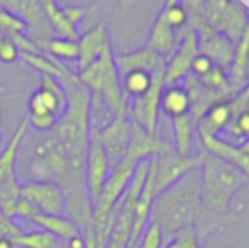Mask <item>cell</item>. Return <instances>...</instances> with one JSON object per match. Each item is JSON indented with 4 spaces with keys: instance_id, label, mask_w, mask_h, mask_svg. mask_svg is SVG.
<instances>
[{
    "instance_id": "23",
    "label": "cell",
    "mask_w": 249,
    "mask_h": 248,
    "mask_svg": "<svg viewBox=\"0 0 249 248\" xmlns=\"http://www.w3.org/2000/svg\"><path fill=\"white\" fill-rule=\"evenodd\" d=\"M172 123V133H174V148L175 151L182 155V156H190L191 155V148H193V139H194V132H196V123L191 118L190 114L177 117L171 120Z\"/></svg>"
},
{
    "instance_id": "13",
    "label": "cell",
    "mask_w": 249,
    "mask_h": 248,
    "mask_svg": "<svg viewBox=\"0 0 249 248\" xmlns=\"http://www.w3.org/2000/svg\"><path fill=\"white\" fill-rule=\"evenodd\" d=\"M201 149L216 156L222 161H226L236 168L249 174V140L242 145H236L231 140H223L219 136H198Z\"/></svg>"
},
{
    "instance_id": "39",
    "label": "cell",
    "mask_w": 249,
    "mask_h": 248,
    "mask_svg": "<svg viewBox=\"0 0 249 248\" xmlns=\"http://www.w3.org/2000/svg\"><path fill=\"white\" fill-rule=\"evenodd\" d=\"M64 244L67 248H85V238H83V235H77Z\"/></svg>"
},
{
    "instance_id": "18",
    "label": "cell",
    "mask_w": 249,
    "mask_h": 248,
    "mask_svg": "<svg viewBox=\"0 0 249 248\" xmlns=\"http://www.w3.org/2000/svg\"><path fill=\"white\" fill-rule=\"evenodd\" d=\"M160 136L147 133L143 127L136 123H131V133H130V143L124 158H128L133 162H139L142 159H149L152 155L156 153Z\"/></svg>"
},
{
    "instance_id": "15",
    "label": "cell",
    "mask_w": 249,
    "mask_h": 248,
    "mask_svg": "<svg viewBox=\"0 0 249 248\" xmlns=\"http://www.w3.org/2000/svg\"><path fill=\"white\" fill-rule=\"evenodd\" d=\"M155 196H156V193H155V167H153V162L150 159V167H149V172H147L144 186H143L142 193H140L137 203L134 206L128 248L137 243L139 237L142 235L143 229L146 228L147 222L150 221V212H152V206L155 202Z\"/></svg>"
},
{
    "instance_id": "40",
    "label": "cell",
    "mask_w": 249,
    "mask_h": 248,
    "mask_svg": "<svg viewBox=\"0 0 249 248\" xmlns=\"http://www.w3.org/2000/svg\"><path fill=\"white\" fill-rule=\"evenodd\" d=\"M125 10H128L130 7H133L136 3H139V1H142V0H117Z\"/></svg>"
},
{
    "instance_id": "37",
    "label": "cell",
    "mask_w": 249,
    "mask_h": 248,
    "mask_svg": "<svg viewBox=\"0 0 249 248\" xmlns=\"http://www.w3.org/2000/svg\"><path fill=\"white\" fill-rule=\"evenodd\" d=\"M83 238H85V248H99V243H98V237L95 234L93 227H88L83 231Z\"/></svg>"
},
{
    "instance_id": "19",
    "label": "cell",
    "mask_w": 249,
    "mask_h": 248,
    "mask_svg": "<svg viewBox=\"0 0 249 248\" xmlns=\"http://www.w3.org/2000/svg\"><path fill=\"white\" fill-rule=\"evenodd\" d=\"M28 129H29V121H28V117H25L16 127V130L13 132L4 149L0 152V183L6 180L7 177L16 174L19 149L25 137L28 136Z\"/></svg>"
},
{
    "instance_id": "8",
    "label": "cell",
    "mask_w": 249,
    "mask_h": 248,
    "mask_svg": "<svg viewBox=\"0 0 249 248\" xmlns=\"http://www.w3.org/2000/svg\"><path fill=\"white\" fill-rule=\"evenodd\" d=\"M178 47L175 53L166 60L165 66V85L179 83L190 75L191 61L198 54V42L196 29L188 25L178 32Z\"/></svg>"
},
{
    "instance_id": "33",
    "label": "cell",
    "mask_w": 249,
    "mask_h": 248,
    "mask_svg": "<svg viewBox=\"0 0 249 248\" xmlns=\"http://www.w3.org/2000/svg\"><path fill=\"white\" fill-rule=\"evenodd\" d=\"M28 121H29V127H32L38 133H48L58 123V117L47 113L39 115H28Z\"/></svg>"
},
{
    "instance_id": "2",
    "label": "cell",
    "mask_w": 249,
    "mask_h": 248,
    "mask_svg": "<svg viewBox=\"0 0 249 248\" xmlns=\"http://www.w3.org/2000/svg\"><path fill=\"white\" fill-rule=\"evenodd\" d=\"M248 183V172L204 152L200 167V197L204 209L226 215L233 196Z\"/></svg>"
},
{
    "instance_id": "11",
    "label": "cell",
    "mask_w": 249,
    "mask_h": 248,
    "mask_svg": "<svg viewBox=\"0 0 249 248\" xmlns=\"http://www.w3.org/2000/svg\"><path fill=\"white\" fill-rule=\"evenodd\" d=\"M198 53L209 57L214 66L228 69L235 53V42H232L222 32L210 28L209 25H200L196 28Z\"/></svg>"
},
{
    "instance_id": "35",
    "label": "cell",
    "mask_w": 249,
    "mask_h": 248,
    "mask_svg": "<svg viewBox=\"0 0 249 248\" xmlns=\"http://www.w3.org/2000/svg\"><path fill=\"white\" fill-rule=\"evenodd\" d=\"M19 50L15 45V42L10 39V37L7 35V38L4 39V42L0 47V63L3 64H13L19 60Z\"/></svg>"
},
{
    "instance_id": "4",
    "label": "cell",
    "mask_w": 249,
    "mask_h": 248,
    "mask_svg": "<svg viewBox=\"0 0 249 248\" xmlns=\"http://www.w3.org/2000/svg\"><path fill=\"white\" fill-rule=\"evenodd\" d=\"M203 155L204 152L201 149L196 156H182L175 151L172 142L160 139L156 153L150 156L155 167V193L159 194L188 172L198 170L203 162Z\"/></svg>"
},
{
    "instance_id": "26",
    "label": "cell",
    "mask_w": 249,
    "mask_h": 248,
    "mask_svg": "<svg viewBox=\"0 0 249 248\" xmlns=\"http://www.w3.org/2000/svg\"><path fill=\"white\" fill-rule=\"evenodd\" d=\"M22 199L20 194V183L18 175L13 174L0 183V210L10 219H13L15 209ZM15 221V219H13Z\"/></svg>"
},
{
    "instance_id": "31",
    "label": "cell",
    "mask_w": 249,
    "mask_h": 248,
    "mask_svg": "<svg viewBox=\"0 0 249 248\" xmlns=\"http://www.w3.org/2000/svg\"><path fill=\"white\" fill-rule=\"evenodd\" d=\"M0 31L9 35L15 32H26V26L16 13L0 7Z\"/></svg>"
},
{
    "instance_id": "12",
    "label": "cell",
    "mask_w": 249,
    "mask_h": 248,
    "mask_svg": "<svg viewBox=\"0 0 249 248\" xmlns=\"http://www.w3.org/2000/svg\"><path fill=\"white\" fill-rule=\"evenodd\" d=\"M109 42H111V35H109L107 20L98 22L89 31L82 34L77 38L79 57H77V61L74 63L76 64L74 72L79 73L83 69H86L89 64L96 61L102 56L104 50L107 48Z\"/></svg>"
},
{
    "instance_id": "10",
    "label": "cell",
    "mask_w": 249,
    "mask_h": 248,
    "mask_svg": "<svg viewBox=\"0 0 249 248\" xmlns=\"http://www.w3.org/2000/svg\"><path fill=\"white\" fill-rule=\"evenodd\" d=\"M20 194L39 213L64 215L66 202L61 189L53 181H26L20 184Z\"/></svg>"
},
{
    "instance_id": "30",
    "label": "cell",
    "mask_w": 249,
    "mask_h": 248,
    "mask_svg": "<svg viewBox=\"0 0 249 248\" xmlns=\"http://www.w3.org/2000/svg\"><path fill=\"white\" fill-rule=\"evenodd\" d=\"M165 248H200V240L194 227L179 229L172 237V240L166 243Z\"/></svg>"
},
{
    "instance_id": "24",
    "label": "cell",
    "mask_w": 249,
    "mask_h": 248,
    "mask_svg": "<svg viewBox=\"0 0 249 248\" xmlns=\"http://www.w3.org/2000/svg\"><path fill=\"white\" fill-rule=\"evenodd\" d=\"M41 51L61 63L77 61L79 57V44L77 39H69L61 37H51L42 47Z\"/></svg>"
},
{
    "instance_id": "6",
    "label": "cell",
    "mask_w": 249,
    "mask_h": 248,
    "mask_svg": "<svg viewBox=\"0 0 249 248\" xmlns=\"http://www.w3.org/2000/svg\"><path fill=\"white\" fill-rule=\"evenodd\" d=\"M108 174H109V162L99 137V130L96 127H90L89 142L85 156V183L90 199V205L95 203Z\"/></svg>"
},
{
    "instance_id": "29",
    "label": "cell",
    "mask_w": 249,
    "mask_h": 248,
    "mask_svg": "<svg viewBox=\"0 0 249 248\" xmlns=\"http://www.w3.org/2000/svg\"><path fill=\"white\" fill-rule=\"evenodd\" d=\"M163 244L165 238L160 227L155 221H149L134 246L137 248H163Z\"/></svg>"
},
{
    "instance_id": "9",
    "label": "cell",
    "mask_w": 249,
    "mask_h": 248,
    "mask_svg": "<svg viewBox=\"0 0 249 248\" xmlns=\"http://www.w3.org/2000/svg\"><path fill=\"white\" fill-rule=\"evenodd\" d=\"M131 133V121L127 113H117L101 130L99 137L107 152L109 170L117 167L125 156Z\"/></svg>"
},
{
    "instance_id": "7",
    "label": "cell",
    "mask_w": 249,
    "mask_h": 248,
    "mask_svg": "<svg viewBox=\"0 0 249 248\" xmlns=\"http://www.w3.org/2000/svg\"><path fill=\"white\" fill-rule=\"evenodd\" d=\"M67 108V96L61 82L50 75H41L39 86L28 98V115L54 114L61 117Z\"/></svg>"
},
{
    "instance_id": "38",
    "label": "cell",
    "mask_w": 249,
    "mask_h": 248,
    "mask_svg": "<svg viewBox=\"0 0 249 248\" xmlns=\"http://www.w3.org/2000/svg\"><path fill=\"white\" fill-rule=\"evenodd\" d=\"M25 0H0V7L6 9V10H10L13 13H19V9L20 6L23 4Z\"/></svg>"
},
{
    "instance_id": "41",
    "label": "cell",
    "mask_w": 249,
    "mask_h": 248,
    "mask_svg": "<svg viewBox=\"0 0 249 248\" xmlns=\"http://www.w3.org/2000/svg\"><path fill=\"white\" fill-rule=\"evenodd\" d=\"M0 248H15V246L9 238H0Z\"/></svg>"
},
{
    "instance_id": "17",
    "label": "cell",
    "mask_w": 249,
    "mask_h": 248,
    "mask_svg": "<svg viewBox=\"0 0 249 248\" xmlns=\"http://www.w3.org/2000/svg\"><path fill=\"white\" fill-rule=\"evenodd\" d=\"M232 118L229 102L222 99L209 107L203 118L196 124L198 136H219L228 127Z\"/></svg>"
},
{
    "instance_id": "16",
    "label": "cell",
    "mask_w": 249,
    "mask_h": 248,
    "mask_svg": "<svg viewBox=\"0 0 249 248\" xmlns=\"http://www.w3.org/2000/svg\"><path fill=\"white\" fill-rule=\"evenodd\" d=\"M226 76L236 94L248 88V31L235 44L233 58L226 69Z\"/></svg>"
},
{
    "instance_id": "27",
    "label": "cell",
    "mask_w": 249,
    "mask_h": 248,
    "mask_svg": "<svg viewBox=\"0 0 249 248\" xmlns=\"http://www.w3.org/2000/svg\"><path fill=\"white\" fill-rule=\"evenodd\" d=\"M15 247L19 248H55L61 241H58L54 235L38 229L31 232H22L20 235L10 240Z\"/></svg>"
},
{
    "instance_id": "5",
    "label": "cell",
    "mask_w": 249,
    "mask_h": 248,
    "mask_svg": "<svg viewBox=\"0 0 249 248\" xmlns=\"http://www.w3.org/2000/svg\"><path fill=\"white\" fill-rule=\"evenodd\" d=\"M165 67L158 69L153 73V83L150 89L139 96L128 99L127 104V117L131 123L139 124L150 134H158L159 124V99L165 88Z\"/></svg>"
},
{
    "instance_id": "14",
    "label": "cell",
    "mask_w": 249,
    "mask_h": 248,
    "mask_svg": "<svg viewBox=\"0 0 249 248\" xmlns=\"http://www.w3.org/2000/svg\"><path fill=\"white\" fill-rule=\"evenodd\" d=\"M114 61L120 77L131 70H144L153 75L158 69L166 66V60L146 45L133 51L114 54Z\"/></svg>"
},
{
    "instance_id": "42",
    "label": "cell",
    "mask_w": 249,
    "mask_h": 248,
    "mask_svg": "<svg viewBox=\"0 0 249 248\" xmlns=\"http://www.w3.org/2000/svg\"><path fill=\"white\" fill-rule=\"evenodd\" d=\"M7 38V34H4V32H1L0 31V47H1V44L4 42V39Z\"/></svg>"
},
{
    "instance_id": "44",
    "label": "cell",
    "mask_w": 249,
    "mask_h": 248,
    "mask_svg": "<svg viewBox=\"0 0 249 248\" xmlns=\"http://www.w3.org/2000/svg\"><path fill=\"white\" fill-rule=\"evenodd\" d=\"M55 248H67V247H66V244H64V243H60V244H58Z\"/></svg>"
},
{
    "instance_id": "32",
    "label": "cell",
    "mask_w": 249,
    "mask_h": 248,
    "mask_svg": "<svg viewBox=\"0 0 249 248\" xmlns=\"http://www.w3.org/2000/svg\"><path fill=\"white\" fill-rule=\"evenodd\" d=\"M63 9V13L67 19V22L77 28L79 29V25L90 15L96 10V6H89V7H85V6H61Z\"/></svg>"
},
{
    "instance_id": "20",
    "label": "cell",
    "mask_w": 249,
    "mask_h": 248,
    "mask_svg": "<svg viewBox=\"0 0 249 248\" xmlns=\"http://www.w3.org/2000/svg\"><path fill=\"white\" fill-rule=\"evenodd\" d=\"M178 32L169 28L160 18H155L153 25L150 28L146 47L158 53L160 57L168 60L178 47Z\"/></svg>"
},
{
    "instance_id": "28",
    "label": "cell",
    "mask_w": 249,
    "mask_h": 248,
    "mask_svg": "<svg viewBox=\"0 0 249 248\" xmlns=\"http://www.w3.org/2000/svg\"><path fill=\"white\" fill-rule=\"evenodd\" d=\"M156 16L160 18L169 28H172L177 32H179L188 25V15L181 4H175L169 7L162 6L159 12L156 13Z\"/></svg>"
},
{
    "instance_id": "21",
    "label": "cell",
    "mask_w": 249,
    "mask_h": 248,
    "mask_svg": "<svg viewBox=\"0 0 249 248\" xmlns=\"http://www.w3.org/2000/svg\"><path fill=\"white\" fill-rule=\"evenodd\" d=\"M31 222L39 227V229L54 235L58 241L67 243L69 240L83 235L80 228L67 216L64 215H45V213H36Z\"/></svg>"
},
{
    "instance_id": "22",
    "label": "cell",
    "mask_w": 249,
    "mask_h": 248,
    "mask_svg": "<svg viewBox=\"0 0 249 248\" xmlns=\"http://www.w3.org/2000/svg\"><path fill=\"white\" fill-rule=\"evenodd\" d=\"M159 111L171 120L190 114V98L185 88L179 83L165 85L159 99Z\"/></svg>"
},
{
    "instance_id": "25",
    "label": "cell",
    "mask_w": 249,
    "mask_h": 248,
    "mask_svg": "<svg viewBox=\"0 0 249 248\" xmlns=\"http://www.w3.org/2000/svg\"><path fill=\"white\" fill-rule=\"evenodd\" d=\"M152 83L153 75L144 70H131L121 76V88L128 99L144 95L150 89Z\"/></svg>"
},
{
    "instance_id": "1",
    "label": "cell",
    "mask_w": 249,
    "mask_h": 248,
    "mask_svg": "<svg viewBox=\"0 0 249 248\" xmlns=\"http://www.w3.org/2000/svg\"><path fill=\"white\" fill-rule=\"evenodd\" d=\"M203 212L198 168L155 196L150 221H155L160 227L166 244L179 229L194 227Z\"/></svg>"
},
{
    "instance_id": "46",
    "label": "cell",
    "mask_w": 249,
    "mask_h": 248,
    "mask_svg": "<svg viewBox=\"0 0 249 248\" xmlns=\"http://www.w3.org/2000/svg\"><path fill=\"white\" fill-rule=\"evenodd\" d=\"M0 142H1V133H0Z\"/></svg>"
},
{
    "instance_id": "43",
    "label": "cell",
    "mask_w": 249,
    "mask_h": 248,
    "mask_svg": "<svg viewBox=\"0 0 249 248\" xmlns=\"http://www.w3.org/2000/svg\"><path fill=\"white\" fill-rule=\"evenodd\" d=\"M4 91H6V88L0 83V94H4Z\"/></svg>"
},
{
    "instance_id": "45",
    "label": "cell",
    "mask_w": 249,
    "mask_h": 248,
    "mask_svg": "<svg viewBox=\"0 0 249 248\" xmlns=\"http://www.w3.org/2000/svg\"><path fill=\"white\" fill-rule=\"evenodd\" d=\"M130 248H137V247H136V246H131V247H130Z\"/></svg>"
},
{
    "instance_id": "34",
    "label": "cell",
    "mask_w": 249,
    "mask_h": 248,
    "mask_svg": "<svg viewBox=\"0 0 249 248\" xmlns=\"http://www.w3.org/2000/svg\"><path fill=\"white\" fill-rule=\"evenodd\" d=\"M213 61L209 58V57H206V56H203V54H197L194 58H193V61H191V69H190V73L193 75V76H196V77H203L204 75H207L212 69H213Z\"/></svg>"
},
{
    "instance_id": "3",
    "label": "cell",
    "mask_w": 249,
    "mask_h": 248,
    "mask_svg": "<svg viewBox=\"0 0 249 248\" xmlns=\"http://www.w3.org/2000/svg\"><path fill=\"white\" fill-rule=\"evenodd\" d=\"M114 54L112 44L109 42L96 61L76 73L79 80L90 92V105H104L112 115L127 113L128 104V98L121 88V77L114 61Z\"/></svg>"
},
{
    "instance_id": "36",
    "label": "cell",
    "mask_w": 249,
    "mask_h": 248,
    "mask_svg": "<svg viewBox=\"0 0 249 248\" xmlns=\"http://www.w3.org/2000/svg\"><path fill=\"white\" fill-rule=\"evenodd\" d=\"M23 231L20 229L19 225L15 224L13 219L7 218L1 210H0V238H15L18 235H20Z\"/></svg>"
}]
</instances>
